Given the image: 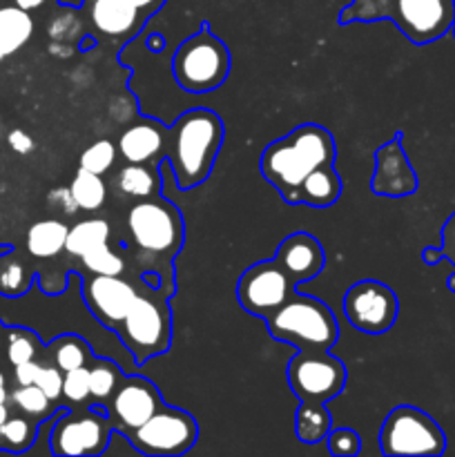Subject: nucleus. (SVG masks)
Masks as SVG:
<instances>
[{
	"label": "nucleus",
	"instance_id": "f257e3e1",
	"mask_svg": "<svg viewBox=\"0 0 455 457\" xmlns=\"http://www.w3.org/2000/svg\"><path fill=\"white\" fill-rule=\"evenodd\" d=\"M335 141L319 125H299L281 141L270 143L261 154V174L279 190L285 204L297 205V192L303 179L317 168L335 165Z\"/></svg>",
	"mask_w": 455,
	"mask_h": 457
},
{
	"label": "nucleus",
	"instance_id": "f03ea898",
	"mask_svg": "<svg viewBox=\"0 0 455 457\" xmlns=\"http://www.w3.org/2000/svg\"><path fill=\"white\" fill-rule=\"evenodd\" d=\"M223 143V123L214 112L196 107L172 125L168 137V163L178 190H192L212 172Z\"/></svg>",
	"mask_w": 455,
	"mask_h": 457
},
{
	"label": "nucleus",
	"instance_id": "7ed1b4c3",
	"mask_svg": "<svg viewBox=\"0 0 455 457\" xmlns=\"http://www.w3.org/2000/svg\"><path fill=\"white\" fill-rule=\"evenodd\" d=\"M266 321L272 337L294 344L302 351H330L339 337L333 311L308 295H290Z\"/></svg>",
	"mask_w": 455,
	"mask_h": 457
},
{
	"label": "nucleus",
	"instance_id": "20e7f679",
	"mask_svg": "<svg viewBox=\"0 0 455 457\" xmlns=\"http://www.w3.org/2000/svg\"><path fill=\"white\" fill-rule=\"evenodd\" d=\"M373 0H357L342 13V22L360 18ZM388 16L415 45L442 38L455 21V0H379L370 18Z\"/></svg>",
	"mask_w": 455,
	"mask_h": 457
},
{
	"label": "nucleus",
	"instance_id": "39448f33",
	"mask_svg": "<svg viewBox=\"0 0 455 457\" xmlns=\"http://www.w3.org/2000/svg\"><path fill=\"white\" fill-rule=\"evenodd\" d=\"M172 74L186 92H212L230 74V52L221 38L203 27L178 45L172 58Z\"/></svg>",
	"mask_w": 455,
	"mask_h": 457
},
{
	"label": "nucleus",
	"instance_id": "423d86ee",
	"mask_svg": "<svg viewBox=\"0 0 455 457\" xmlns=\"http://www.w3.org/2000/svg\"><path fill=\"white\" fill-rule=\"evenodd\" d=\"M114 330L136 364H145L152 357L163 355L172 339L168 302L163 297L138 293L128 315Z\"/></svg>",
	"mask_w": 455,
	"mask_h": 457
},
{
	"label": "nucleus",
	"instance_id": "0eeeda50",
	"mask_svg": "<svg viewBox=\"0 0 455 457\" xmlns=\"http://www.w3.org/2000/svg\"><path fill=\"white\" fill-rule=\"evenodd\" d=\"M128 230L134 245L150 257L172 259L183 245L181 214L161 196L138 199L128 210Z\"/></svg>",
	"mask_w": 455,
	"mask_h": 457
},
{
	"label": "nucleus",
	"instance_id": "6e6552de",
	"mask_svg": "<svg viewBox=\"0 0 455 457\" xmlns=\"http://www.w3.org/2000/svg\"><path fill=\"white\" fill-rule=\"evenodd\" d=\"M379 446L384 455H442L446 436L440 424L415 406H397L384 420L379 431Z\"/></svg>",
	"mask_w": 455,
	"mask_h": 457
},
{
	"label": "nucleus",
	"instance_id": "1a4fd4ad",
	"mask_svg": "<svg viewBox=\"0 0 455 457\" xmlns=\"http://www.w3.org/2000/svg\"><path fill=\"white\" fill-rule=\"evenodd\" d=\"M199 428L196 420L181 409L161 406L145 424L129 431V442L143 455H183L194 446Z\"/></svg>",
	"mask_w": 455,
	"mask_h": 457
},
{
	"label": "nucleus",
	"instance_id": "9d476101",
	"mask_svg": "<svg viewBox=\"0 0 455 457\" xmlns=\"http://www.w3.org/2000/svg\"><path fill=\"white\" fill-rule=\"evenodd\" d=\"M288 382L302 402H328L346 384V369L328 351H299L288 364Z\"/></svg>",
	"mask_w": 455,
	"mask_h": 457
},
{
	"label": "nucleus",
	"instance_id": "9b49d317",
	"mask_svg": "<svg viewBox=\"0 0 455 457\" xmlns=\"http://www.w3.org/2000/svg\"><path fill=\"white\" fill-rule=\"evenodd\" d=\"M397 311L400 303L395 293L375 279L357 281L343 297V315L351 326L366 335H382L391 330L397 320Z\"/></svg>",
	"mask_w": 455,
	"mask_h": 457
},
{
	"label": "nucleus",
	"instance_id": "f8f14e48",
	"mask_svg": "<svg viewBox=\"0 0 455 457\" xmlns=\"http://www.w3.org/2000/svg\"><path fill=\"white\" fill-rule=\"evenodd\" d=\"M290 295H293V281L275 259L254 263L241 275L236 284V299L241 308L261 320H268L277 308L284 306Z\"/></svg>",
	"mask_w": 455,
	"mask_h": 457
},
{
	"label": "nucleus",
	"instance_id": "ddd939ff",
	"mask_svg": "<svg viewBox=\"0 0 455 457\" xmlns=\"http://www.w3.org/2000/svg\"><path fill=\"white\" fill-rule=\"evenodd\" d=\"M110 422L96 409L87 413L61 415L54 424L52 436V453L54 455H101L110 442Z\"/></svg>",
	"mask_w": 455,
	"mask_h": 457
},
{
	"label": "nucleus",
	"instance_id": "4468645a",
	"mask_svg": "<svg viewBox=\"0 0 455 457\" xmlns=\"http://www.w3.org/2000/svg\"><path fill=\"white\" fill-rule=\"evenodd\" d=\"M138 290L123 279V275H92L80 281V297L96 321L107 328H116L128 315Z\"/></svg>",
	"mask_w": 455,
	"mask_h": 457
},
{
	"label": "nucleus",
	"instance_id": "2eb2a0df",
	"mask_svg": "<svg viewBox=\"0 0 455 457\" xmlns=\"http://www.w3.org/2000/svg\"><path fill=\"white\" fill-rule=\"evenodd\" d=\"M163 406L154 384L145 378H125L110 400L112 422L123 431H134L145 424Z\"/></svg>",
	"mask_w": 455,
	"mask_h": 457
},
{
	"label": "nucleus",
	"instance_id": "dca6fc26",
	"mask_svg": "<svg viewBox=\"0 0 455 457\" xmlns=\"http://www.w3.org/2000/svg\"><path fill=\"white\" fill-rule=\"evenodd\" d=\"M83 12L98 36L112 40H128L136 36L147 16L125 0H85Z\"/></svg>",
	"mask_w": 455,
	"mask_h": 457
},
{
	"label": "nucleus",
	"instance_id": "f3484780",
	"mask_svg": "<svg viewBox=\"0 0 455 457\" xmlns=\"http://www.w3.org/2000/svg\"><path fill=\"white\" fill-rule=\"evenodd\" d=\"M275 262L288 275L293 286H297L315 279L324 270L326 257L324 248L315 237L308 235V232H294L281 241Z\"/></svg>",
	"mask_w": 455,
	"mask_h": 457
},
{
	"label": "nucleus",
	"instance_id": "a211bd4d",
	"mask_svg": "<svg viewBox=\"0 0 455 457\" xmlns=\"http://www.w3.org/2000/svg\"><path fill=\"white\" fill-rule=\"evenodd\" d=\"M418 190V177L401 150L400 138H393L377 150V170L373 177V192L384 196H406Z\"/></svg>",
	"mask_w": 455,
	"mask_h": 457
},
{
	"label": "nucleus",
	"instance_id": "6ab92c4d",
	"mask_svg": "<svg viewBox=\"0 0 455 457\" xmlns=\"http://www.w3.org/2000/svg\"><path fill=\"white\" fill-rule=\"evenodd\" d=\"M165 132L154 120L141 119L119 138V152L128 163H150L165 150Z\"/></svg>",
	"mask_w": 455,
	"mask_h": 457
},
{
	"label": "nucleus",
	"instance_id": "aec40b11",
	"mask_svg": "<svg viewBox=\"0 0 455 457\" xmlns=\"http://www.w3.org/2000/svg\"><path fill=\"white\" fill-rule=\"evenodd\" d=\"M34 36V18L9 0H0V61L21 52Z\"/></svg>",
	"mask_w": 455,
	"mask_h": 457
},
{
	"label": "nucleus",
	"instance_id": "412c9836",
	"mask_svg": "<svg viewBox=\"0 0 455 457\" xmlns=\"http://www.w3.org/2000/svg\"><path fill=\"white\" fill-rule=\"evenodd\" d=\"M342 195V181L335 172V165L317 168L303 179L302 187L297 192V204L310 205V208H328Z\"/></svg>",
	"mask_w": 455,
	"mask_h": 457
},
{
	"label": "nucleus",
	"instance_id": "4be33fe9",
	"mask_svg": "<svg viewBox=\"0 0 455 457\" xmlns=\"http://www.w3.org/2000/svg\"><path fill=\"white\" fill-rule=\"evenodd\" d=\"M67 230L70 228L58 219H43L27 230V250L36 259H54L65 250Z\"/></svg>",
	"mask_w": 455,
	"mask_h": 457
},
{
	"label": "nucleus",
	"instance_id": "5701e85b",
	"mask_svg": "<svg viewBox=\"0 0 455 457\" xmlns=\"http://www.w3.org/2000/svg\"><path fill=\"white\" fill-rule=\"evenodd\" d=\"M114 190L119 196L128 199H147L159 192V174L145 163H128L114 174Z\"/></svg>",
	"mask_w": 455,
	"mask_h": 457
},
{
	"label": "nucleus",
	"instance_id": "b1692460",
	"mask_svg": "<svg viewBox=\"0 0 455 457\" xmlns=\"http://www.w3.org/2000/svg\"><path fill=\"white\" fill-rule=\"evenodd\" d=\"M330 433V413L319 402H302L294 413V436L303 445H317Z\"/></svg>",
	"mask_w": 455,
	"mask_h": 457
},
{
	"label": "nucleus",
	"instance_id": "393cba45",
	"mask_svg": "<svg viewBox=\"0 0 455 457\" xmlns=\"http://www.w3.org/2000/svg\"><path fill=\"white\" fill-rule=\"evenodd\" d=\"M112 235V228L105 219H85V221L74 223L67 230L65 250L71 257L80 259L87 250L96 248V245L107 244Z\"/></svg>",
	"mask_w": 455,
	"mask_h": 457
},
{
	"label": "nucleus",
	"instance_id": "a878e982",
	"mask_svg": "<svg viewBox=\"0 0 455 457\" xmlns=\"http://www.w3.org/2000/svg\"><path fill=\"white\" fill-rule=\"evenodd\" d=\"M70 190L74 195L76 204H79V210H85V212H96L107 199V187L101 174L87 172L83 168H79Z\"/></svg>",
	"mask_w": 455,
	"mask_h": 457
},
{
	"label": "nucleus",
	"instance_id": "bb28decb",
	"mask_svg": "<svg viewBox=\"0 0 455 457\" xmlns=\"http://www.w3.org/2000/svg\"><path fill=\"white\" fill-rule=\"evenodd\" d=\"M49 353L54 357V364L67 373V370L87 366L89 361V346L76 335H61L49 344Z\"/></svg>",
	"mask_w": 455,
	"mask_h": 457
},
{
	"label": "nucleus",
	"instance_id": "cd10ccee",
	"mask_svg": "<svg viewBox=\"0 0 455 457\" xmlns=\"http://www.w3.org/2000/svg\"><path fill=\"white\" fill-rule=\"evenodd\" d=\"M36 424L38 422L29 418L9 415L0 427V449L13 451V453H22L29 449L36 440Z\"/></svg>",
	"mask_w": 455,
	"mask_h": 457
},
{
	"label": "nucleus",
	"instance_id": "c85d7f7f",
	"mask_svg": "<svg viewBox=\"0 0 455 457\" xmlns=\"http://www.w3.org/2000/svg\"><path fill=\"white\" fill-rule=\"evenodd\" d=\"M9 402L16 406L18 411L27 415L31 420H45L47 415H52L54 402L40 391L36 384H29V386H18L16 391L9 393Z\"/></svg>",
	"mask_w": 455,
	"mask_h": 457
},
{
	"label": "nucleus",
	"instance_id": "c756f323",
	"mask_svg": "<svg viewBox=\"0 0 455 457\" xmlns=\"http://www.w3.org/2000/svg\"><path fill=\"white\" fill-rule=\"evenodd\" d=\"M120 370L114 361H98L89 366V395L96 402H107L119 388Z\"/></svg>",
	"mask_w": 455,
	"mask_h": 457
},
{
	"label": "nucleus",
	"instance_id": "7c9ffc66",
	"mask_svg": "<svg viewBox=\"0 0 455 457\" xmlns=\"http://www.w3.org/2000/svg\"><path fill=\"white\" fill-rule=\"evenodd\" d=\"M116 156H119V147H116L110 138H101V141L92 143V145H87L83 152H80L79 168L87 170V172H94V174H101L103 177V174L112 170Z\"/></svg>",
	"mask_w": 455,
	"mask_h": 457
},
{
	"label": "nucleus",
	"instance_id": "2f4dec72",
	"mask_svg": "<svg viewBox=\"0 0 455 457\" xmlns=\"http://www.w3.org/2000/svg\"><path fill=\"white\" fill-rule=\"evenodd\" d=\"M80 263L85 266V270H89L92 275H123L125 272V259L119 257L114 250L110 248V244H101L96 248L87 250V253L80 257Z\"/></svg>",
	"mask_w": 455,
	"mask_h": 457
},
{
	"label": "nucleus",
	"instance_id": "473e14b6",
	"mask_svg": "<svg viewBox=\"0 0 455 457\" xmlns=\"http://www.w3.org/2000/svg\"><path fill=\"white\" fill-rule=\"evenodd\" d=\"M4 353H7V360L12 366L36 360L38 339H36V335L29 328H9L7 342H4Z\"/></svg>",
	"mask_w": 455,
	"mask_h": 457
},
{
	"label": "nucleus",
	"instance_id": "72a5a7b5",
	"mask_svg": "<svg viewBox=\"0 0 455 457\" xmlns=\"http://www.w3.org/2000/svg\"><path fill=\"white\" fill-rule=\"evenodd\" d=\"M31 279H34V277L27 270L25 263L16 262V259L4 262L3 266H0V295H4V297L9 299L21 297V295H25L27 290H29Z\"/></svg>",
	"mask_w": 455,
	"mask_h": 457
},
{
	"label": "nucleus",
	"instance_id": "f704fd0d",
	"mask_svg": "<svg viewBox=\"0 0 455 457\" xmlns=\"http://www.w3.org/2000/svg\"><path fill=\"white\" fill-rule=\"evenodd\" d=\"M62 397L74 404L87 402L92 397L89 395V366H80L62 375Z\"/></svg>",
	"mask_w": 455,
	"mask_h": 457
},
{
	"label": "nucleus",
	"instance_id": "c9c22d12",
	"mask_svg": "<svg viewBox=\"0 0 455 457\" xmlns=\"http://www.w3.org/2000/svg\"><path fill=\"white\" fill-rule=\"evenodd\" d=\"M361 449V440L355 431L351 428H337V431L328 433V451L333 455L351 457L357 455Z\"/></svg>",
	"mask_w": 455,
	"mask_h": 457
},
{
	"label": "nucleus",
	"instance_id": "e433bc0d",
	"mask_svg": "<svg viewBox=\"0 0 455 457\" xmlns=\"http://www.w3.org/2000/svg\"><path fill=\"white\" fill-rule=\"evenodd\" d=\"M62 370L58 369L56 364L54 366H40L38 375H36V386L45 393L52 402H56L58 397H62Z\"/></svg>",
	"mask_w": 455,
	"mask_h": 457
},
{
	"label": "nucleus",
	"instance_id": "4c0bfd02",
	"mask_svg": "<svg viewBox=\"0 0 455 457\" xmlns=\"http://www.w3.org/2000/svg\"><path fill=\"white\" fill-rule=\"evenodd\" d=\"M47 204L52 205L56 212L65 214V217H71V214L79 212V204H76L70 187H54L47 196Z\"/></svg>",
	"mask_w": 455,
	"mask_h": 457
},
{
	"label": "nucleus",
	"instance_id": "58836bf2",
	"mask_svg": "<svg viewBox=\"0 0 455 457\" xmlns=\"http://www.w3.org/2000/svg\"><path fill=\"white\" fill-rule=\"evenodd\" d=\"M442 254L444 259H449L455 266V212L446 219L444 228H442Z\"/></svg>",
	"mask_w": 455,
	"mask_h": 457
},
{
	"label": "nucleus",
	"instance_id": "ea45409f",
	"mask_svg": "<svg viewBox=\"0 0 455 457\" xmlns=\"http://www.w3.org/2000/svg\"><path fill=\"white\" fill-rule=\"evenodd\" d=\"M7 143H9V147L16 152V154H22V156L36 150L34 138H31L25 129H12V132L7 134Z\"/></svg>",
	"mask_w": 455,
	"mask_h": 457
},
{
	"label": "nucleus",
	"instance_id": "a19ab883",
	"mask_svg": "<svg viewBox=\"0 0 455 457\" xmlns=\"http://www.w3.org/2000/svg\"><path fill=\"white\" fill-rule=\"evenodd\" d=\"M40 366L36 360L22 361V364L13 366V379H16L18 386H29V384L36 382V375H38Z\"/></svg>",
	"mask_w": 455,
	"mask_h": 457
},
{
	"label": "nucleus",
	"instance_id": "79ce46f5",
	"mask_svg": "<svg viewBox=\"0 0 455 457\" xmlns=\"http://www.w3.org/2000/svg\"><path fill=\"white\" fill-rule=\"evenodd\" d=\"M125 3H129L132 7H136L138 12H143L147 18H150L152 13L159 12V9L163 7L165 0H125Z\"/></svg>",
	"mask_w": 455,
	"mask_h": 457
},
{
	"label": "nucleus",
	"instance_id": "37998d69",
	"mask_svg": "<svg viewBox=\"0 0 455 457\" xmlns=\"http://www.w3.org/2000/svg\"><path fill=\"white\" fill-rule=\"evenodd\" d=\"M9 3H13L16 7L25 9V12L31 13V12H38V9L47 7V4L56 3V0H9Z\"/></svg>",
	"mask_w": 455,
	"mask_h": 457
},
{
	"label": "nucleus",
	"instance_id": "c03bdc74",
	"mask_svg": "<svg viewBox=\"0 0 455 457\" xmlns=\"http://www.w3.org/2000/svg\"><path fill=\"white\" fill-rule=\"evenodd\" d=\"M422 259H424V263H428V266H435L437 262H442V259H444V254H442V248H426L422 253Z\"/></svg>",
	"mask_w": 455,
	"mask_h": 457
},
{
	"label": "nucleus",
	"instance_id": "a18cd8bd",
	"mask_svg": "<svg viewBox=\"0 0 455 457\" xmlns=\"http://www.w3.org/2000/svg\"><path fill=\"white\" fill-rule=\"evenodd\" d=\"M9 391H7V379H4L3 370H0V404H7Z\"/></svg>",
	"mask_w": 455,
	"mask_h": 457
},
{
	"label": "nucleus",
	"instance_id": "49530a36",
	"mask_svg": "<svg viewBox=\"0 0 455 457\" xmlns=\"http://www.w3.org/2000/svg\"><path fill=\"white\" fill-rule=\"evenodd\" d=\"M9 418V409H7V404H0V427H3L4 424V420Z\"/></svg>",
	"mask_w": 455,
	"mask_h": 457
},
{
	"label": "nucleus",
	"instance_id": "de8ad7c7",
	"mask_svg": "<svg viewBox=\"0 0 455 457\" xmlns=\"http://www.w3.org/2000/svg\"><path fill=\"white\" fill-rule=\"evenodd\" d=\"M446 286H449L451 293H455V272H453V275L449 277V281H446Z\"/></svg>",
	"mask_w": 455,
	"mask_h": 457
},
{
	"label": "nucleus",
	"instance_id": "09e8293b",
	"mask_svg": "<svg viewBox=\"0 0 455 457\" xmlns=\"http://www.w3.org/2000/svg\"><path fill=\"white\" fill-rule=\"evenodd\" d=\"M451 31H453V38H455V21H453V25H451Z\"/></svg>",
	"mask_w": 455,
	"mask_h": 457
}]
</instances>
